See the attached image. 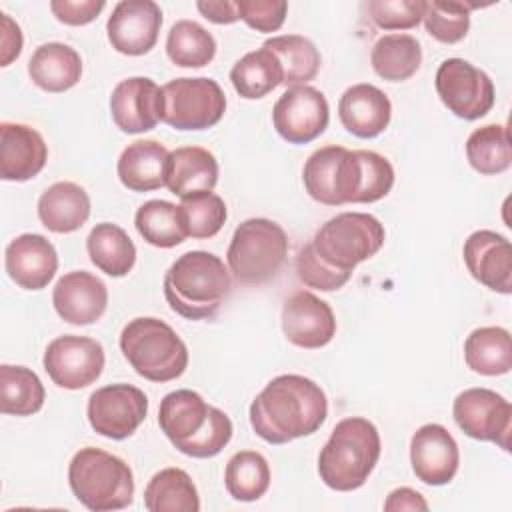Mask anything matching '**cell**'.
I'll return each instance as SVG.
<instances>
[{
  "label": "cell",
  "mask_w": 512,
  "mask_h": 512,
  "mask_svg": "<svg viewBox=\"0 0 512 512\" xmlns=\"http://www.w3.org/2000/svg\"><path fill=\"white\" fill-rule=\"evenodd\" d=\"M250 426L268 444H288L320 430L328 398L320 384L302 374L272 378L252 400Z\"/></svg>",
  "instance_id": "obj_1"
},
{
  "label": "cell",
  "mask_w": 512,
  "mask_h": 512,
  "mask_svg": "<svg viewBox=\"0 0 512 512\" xmlns=\"http://www.w3.org/2000/svg\"><path fill=\"white\" fill-rule=\"evenodd\" d=\"M158 426L172 446L190 458H212L232 440L230 416L198 392L182 388L160 400Z\"/></svg>",
  "instance_id": "obj_2"
},
{
  "label": "cell",
  "mask_w": 512,
  "mask_h": 512,
  "mask_svg": "<svg viewBox=\"0 0 512 512\" xmlns=\"http://www.w3.org/2000/svg\"><path fill=\"white\" fill-rule=\"evenodd\" d=\"M232 278L224 260L206 250L178 256L164 274V298L186 320L212 318L230 294Z\"/></svg>",
  "instance_id": "obj_3"
},
{
  "label": "cell",
  "mask_w": 512,
  "mask_h": 512,
  "mask_svg": "<svg viewBox=\"0 0 512 512\" xmlns=\"http://www.w3.org/2000/svg\"><path fill=\"white\" fill-rule=\"evenodd\" d=\"M380 452V432L368 418H342L318 454V476L336 492L358 490L376 468Z\"/></svg>",
  "instance_id": "obj_4"
},
{
  "label": "cell",
  "mask_w": 512,
  "mask_h": 512,
  "mask_svg": "<svg viewBox=\"0 0 512 512\" xmlns=\"http://www.w3.org/2000/svg\"><path fill=\"white\" fill-rule=\"evenodd\" d=\"M68 484L76 500L92 512L122 510L134 500L132 468L102 448H80L68 464Z\"/></svg>",
  "instance_id": "obj_5"
},
{
  "label": "cell",
  "mask_w": 512,
  "mask_h": 512,
  "mask_svg": "<svg viewBox=\"0 0 512 512\" xmlns=\"http://www.w3.org/2000/svg\"><path fill=\"white\" fill-rule=\"evenodd\" d=\"M120 350L134 372L150 382H170L188 368V348L160 318L138 316L120 332Z\"/></svg>",
  "instance_id": "obj_6"
},
{
  "label": "cell",
  "mask_w": 512,
  "mask_h": 512,
  "mask_svg": "<svg viewBox=\"0 0 512 512\" xmlns=\"http://www.w3.org/2000/svg\"><path fill=\"white\" fill-rule=\"evenodd\" d=\"M288 256L284 228L268 218H248L232 234L226 264L236 282L260 286L272 280Z\"/></svg>",
  "instance_id": "obj_7"
},
{
  "label": "cell",
  "mask_w": 512,
  "mask_h": 512,
  "mask_svg": "<svg viewBox=\"0 0 512 512\" xmlns=\"http://www.w3.org/2000/svg\"><path fill=\"white\" fill-rule=\"evenodd\" d=\"M386 240L384 224L368 212H342L326 220L310 240L314 252L344 272H354L360 262L380 252Z\"/></svg>",
  "instance_id": "obj_8"
},
{
  "label": "cell",
  "mask_w": 512,
  "mask_h": 512,
  "mask_svg": "<svg viewBox=\"0 0 512 512\" xmlns=\"http://www.w3.org/2000/svg\"><path fill=\"white\" fill-rule=\"evenodd\" d=\"M302 182L308 196L320 204H358L362 186L360 150L336 144L314 150L304 162Z\"/></svg>",
  "instance_id": "obj_9"
},
{
  "label": "cell",
  "mask_w": 512,
  "mask_h": 512,
  "mask_svg": "<svg viewBox=\"0 0 512 512\" xmlns=\"http://www.w3.org/2000/svg\"><path fill=\"white\" fill-rule=\"evenodd\" d=\"M160 122L174 130H206L226 112V96L212 78H174L162 86Z\"/></svg>",
  "instance_id": "obj_10"
},
{
  "label": "cell",
  "mask_w": 512,
  "mask_h": 512,
  "mask_svg": "<svg viewBox=\"0 0 512 512\" xmlns=\"http://www.w3.org/2000/svg\"><path fill=\"white\" fill-rule=\"evenodd\" d=\"M442 104L462 120L486 116L496 100L492 78L464 58H446L434 78Z\"/></svg>",
  "instance_id": "obj_11"
},
{
  "label": "cell",
  "mask_w": 512,
  "mask_h": 512,
  "mask_svg": "<svg viewBox=\"0 0 512 512\" xmlns=\"http://www.w3.org/2000/svg\"><path fill=\"white\" fill-rule=\"evenodd\" d=\"M452 416L466 436L510 450L512 404L502 394L490 388H468L456 396Z\"/></svg>",
  "instance_id": "obj_12"
},
{
  "label": "cell",
  "mask_w": 512,
  "mask_h": 512,
  "mask_svg": "<svg viewBox=\"0 0 512 512\" xmlns=\"http://www.w3.org/2000/svg\"><path fill=\"white\" fill-rule=\"evenodd\" d=\"M148 398L132 384H108L96 388L86 406V416L92 430L110 440L132 436L146 420Z\"/></svg>",
  "instance_id": "obj_13"
},
{
  "label": "cell",
  "mask_w": 512,
  "mask_h": 512,
  "mask_svg": "<svg viewBox=\"0 0 512 512\" xmlns=\"http://www.w3.org/2000/svg\"><path fill=\"white\" fill-rule=\"evenodd\" d=\"M104 348L88 336L64 334L54 338L44 350V370L50 380L64 390H80L94 384L104 370Z\"/></svg>",
  "instance_id": "obj_14"
},
{
  "label": "cell",
  "mask_w": 512,
  "mask_h": 512,
  "mask_svg": "<svg viewBox=\"0 0 512 512\" xmlns=\"http://www.w3.org/2000/svg\"><path fill=\"white\" fill-rule=\"evenodd\" d=\"M330 122L326 96L314 86L286 88L272 108V124L288 144H308L324 134Z\"/></svg>",
  "instance_id": "obj_15"
},
{
  "label": "cell",
  "mask_w": 512,
  "mask_h": 512,
  "mask_svg": "<svg viewBox=\"0 0 512 512\" xmlns=\"http://www.w3.org/2000/svg\"><path fill=\"white\" fill-rule=\"evenodd\" d=\"M162 10L152 0H122L112 8L106 34L112 48L124 56L148 54L160 34Z\"/></svg>",
  "instance_id": "obj_16"
},
{
  "label": "cell",
  "mask_w": 512,
  "mask_h": 512,
  "mask_svg": "<svg viewBox=\"0 0 512 512\" xmlns=\"http://www.w3.org/2000/svg\"><path fill=\"white\" fill-rule=\"evenodd\" d=\"M282 332L298 348L316 350L336 334V318L330 304L308 290H298L282 306Z\"/></svg>",
  "instance_id": "obj_17"
},
{
  "label": "cell",
  "mask_w": 512,
  "mask_h": 512,
  "mask_svg": "<svg viewBox=\"0 0 512 512\" xmlns=\"http://www.w3.org/2000/svg\"><path fill=\"white\" fill-rule=\"evenodd\" d=\"M410 464L414 476L428 486L448 484L460 466L454 436L442 424H424L410 438Z\"/></svg>",
  "instance_id": "obj_18"
},
{
  "label": "cell",
  "mask_w": 512,
  "mask_h": 512,
  "mask_svg": "<svg viewBox=\"0 0 512 512\" xmlns=\"http://www.w3.org/2000/svg\"><path fill=\"white\" fill-rule=\"evenodd\" d=\"M464 264L474 280L498 294L512 292V246L494 230H476L464 240Z\"/></svg>",
  "instance_id": "obj_19"
},
{
  "label": "cell",
  "mask_w": 512,
  "mask_h": 512,
  "mask_svg": "<svg viewBox=\"0 0 512 512\" xmlns=\"http://www.w3.org/2000/svg\"><path fill=\"white\" fill-rule=\"evenodd\" d=\"M52 304L64 322L88 326L98 322L106 312L108 288L98 276L86 270H72L56 280Z\"/></svg>",
  "instance_id": "obj_20"
},
{
  "label": "cell",
  "mask_w": 512,
  "mask_h": 512,
  "mask_svg": "<svg viewBox=\"0 0 512 512\" xmlns=\"http://www.w3.org/2000/svg\"><path fill=\"white\" fill-rule=\"evenodd\" d=\"M162 88L146 76L120 80L110 96V114L124 134H142L160 122Z\"/></svg>",
  "instance_id": "obj_21"
},
{
  "label": "cell",
  "mask_w": 512,
  "mask_h": 512,
  "mask_svg": "<svg viewBox=\"0 0 512 512\" xmlns=\"http://www.w3.org/2000/svg\"><path fill=\"white\" fill-rule=\"evenodd\" d=\"M4 266L16 286L42 290L56 276L58 252L42 234H20L6 246Z\"/></svg>",
  "instance_id": "obj_22"
},
{
  "label": "cell",
  "mask_w": 512,
  "mask_h": 512,
  "mask_svg": "<svg viewBox=\"0 0 512 512\" xmlns=\"http://www.w3.org/2000/svg\"><path fill=\"white\" fill-rule=\"evenodd\" d=\"M48 160V146L42 134L20 122L0 124V178L26 182L42 172Z\"/></svg>",
  "instance_id": "obj_23"
},
{
  "label": "cell",
  "mask_w": 512,
  "mask_h": 512,
  "mask_svg": "<svg viewBox=\"0 0 512 512\" xmlns=\"http://www.w3.org/2000/svg\"><path fill=\"white\" fill-rule=\"evenodd\" d=\"M338 118L356 138L380 136L392 118L390 98L374 84L360 82L344 90L338 100Z\"/></svg>",
  "instance_id": "obj_24"
},
{
  "label": "cell",
  "mask_w": 512,
  "mask_h": 512,
  "mask_svg": "<svg viewBox=\"0 0 512 512\" xmlns=\"http://www.w3.org/2000/svg\"><path fill=\"white\" fill-rule=\"evenodd\" d=\"M170 152L158 140L128 144L116 164L118 178L132 192H152L166 186Z\"/></svg>",
  "instance_id": "obj_25"
},
{
  "label": "cell",
  "mask_w": 512,
  "mask_h": 512,
  "mask_svg": "<svg viewBox=\"0 0 512 512\" xmlns=\"http://www.w3.org/2000/svg\"><path fill=\"white\" fill-rule=\"evenodd\" d=\"M38 218L54 234L76 232L90 218V196L76 182H54L38 198Z\"/></svg>",
  "instance_id": "obj_26"
},
{
  "label": "cell",
  "mask_w": 512,
  "mask_h": 512,
  "mask_svg": "<svg viewBox=\"0 0 512 512\" xmlns=\"http://www.w3.org/2000/svg\"><path fill=\"white\" fill-rule=\"evenodd\" d=\"M218 160L202 146H182L170 152L166 188L182 198L212 192L218 184Z\"/></svg>",
  "instance_id": "obj_27"
},
{
  "label": "cell",
  "mask_w": 512,
  "mask_h": 512,
  "mask_svg": "<svg viewBox=\"0 0 512 512\" xmlns=\"http://www.w3.org/2000/svg\"><path fill=\"white\" fill-rule=\"evenodd\" d=\"M28 76L44 92H66L80 82L82 58L64 42H46L32 52Z\"/></svg>",
  "instance_id": "obj_28"
},
{
  "label": "cell",
  "mask_w": 512,
  "mask_h": 512,
  "mask_svg": "<svg viewBox=\"0 0 512 512\" xmlns=\"http://www.w3.org/2000/svg\"><path fill=\"white\" fill-rule=\"evenodd\" d=\"M86 250L90 262L112 278L126 276L136 264V246L128 232L112 222L96 224L88 238Z\"/></svg>",
  "instance_id": "obj_29"
},
{
  "label": "cell",
  "mask_w": 512,
  "mask_h": 512,
  "mask_svg": "<svg viewBox=\"0 0 512 512\" xmlns=\"http://www.w3.org/2000/svg\"><path fill=\"white\" fill-rule=\"evenodd\" d=\"M466 366L482 376H502L512 368V340L502 326H482L464 340Z\"/></svg>",
  "instance_id": "obj_30"
},
{
  "label": "cell",
  "mask_w": 512,
  "mask_h": 512,
  "mask_svg": "<svg viewBox=\"0 0 512 512\" xmlns=\"http://www.w3.org/2000/svg\"><path fill=\"white\" fill-rule=\"evenodd\" d=\"M372 70L388 82H404L412 78L422 64L420 42L412 34H384L370 52Z\"/></svg>",
  "instance_id": "obj_31"
},
{
  "label": "cell",
  "mask_w": 512,
  "mask_h": 512,
  "mask_svg": "<svg viewBox=\"0 0 512 512\" xmlns=\"http://www.w3.org/2000/svg\"><path fill=\"white\" fill-rule=\"evenodd\" d=\"M282 66V84L286 88L306 86L316 78L322 58L312 40L300 34H280L268 38L264 44Z\"/></svg>",
  "instance_id": "obj_32"
},
{
  "label": "cell",
  "mask_w": 512,
  "mask_h": 512,
  "mask_svg": "<svg viewBox=\"0 0 512 512\" xmlns=\"http://www.w3.org/2000/svg\"><path fill=\"white\" fill-rule=\"evenodd\" d=\"M144 506L150 512H198V490L182 468L156 472L144 488Z\"/></svg>",
  "instance_id": "obj_33"
},
{
  "label": "cell",
  "mask_w": 512,
  "mask_h": 512,
  "mask_svg": "<svg viewBox=\"0 0 512 512\" xmlns=\"http://www.w3.org/2000/svg\"><path fill=\"white\" fill-rule=\"evenodd\" d=\"M138 234L156 248H174L188 238L186 222L180 206L168 200H148L134 216Z\"/></svg>",
  "instance_id": "obj_34"
},
{
  "label": "cell",
  "mask_w": 512,
  "mask_h": 512,
  "mask_svg": "<svg viewBox=\"0 0 512 512\" xmlns=\"http://www.w3.org/2000/svg\"><path fill=\"white\" fill-rule=\"evenodd\" d=\"M234 90L246 100H258L282 84V66L268 48L244 54L230 70Z\"/></svg>",
  "instance_id": "obj_35"
},
{
  "label": "cell",
  "mask_w": 512,
  "mask_h": 512,
  "mask_svg": "<svg viewBox=\"0 0 512 512\" xmlns=\"http://www.w3.org/2000/svg\"><path fill=\"white\" fill-rule=\"evenodd\" d=\"M46 390L36 372L26 366H0V412L32 416L44 406Z\"/></svg>",
  "instance_id": "obj_36"
},
{
  "label": "cell",
  "mask_w": 512,
  "mask_h": 512,
  "mask_svg": "<svg viewBox=\"0 0 512 512\" xmlns=\"http://www.w3.org/2000/svg\"><path fill=\"white\" fill-rule=\"evenodd\" d=\"M466 158L470 166L484 176H496L510 168L512 148L508 128L504 124H486L466 140Z\"/></svg>",
  "instance_id": "obj_37"
},
{
  "label": "cell",
  "mask_w": 512,
  "mask_h": 512,
  "mask_svg": "<svg viewBox=\"0 0 512 512\" xmlns=\"http://www.w3.org/2000/svg\"><path fill=\"white\" fill-rule=\"evenodd\" d=\"M224 486L238 502H254L270 488L268 460L256 450L236 452L224 470Z\"/></svg>",
  "instance_id": "obj_38"
},
{
  "label": "cell",
  "mask_w": 512,
  "mask_h": 512,
  "mask_svg": "<svg viewBox=\"0 0 512 512\" xmlns=\"http://www.w3.org/2000/svg\"><path fill=\"white\" fill-rule=\"evenodd\" d=\"M166 54L174 66L202 68L216 56V40L198 22L178 20L166 36Z\"/></svg>",
  "instance_id": "obj_39"
},
{
  "label": "cell",
  "mask_w": 512,
  "mask_h": 512,
  "mask_svg": "<svg viewBox=\"0 0 512 512\" xmlns=\"http://www.w3.org/2000/svg\"><path fill=\"white\" fill-rule=\"evenodd\" d=\"M478 6L480 4L458 2V0L426 2V10L422 16L424 28L434 40L442 44H456L466 38L470 28V10Z\"/></svg>",
  "instance_id": "obj_40"
},
{
  "label": "cell",
  "mask_w": 512,
  "mask_h": 512,
  "mask_svg": "<svg viewBox=\"0 0 512 512\" xmlns=\"http://www.w3.org/2000/svg\"><path fill=\"white\" fill-rule=\"evenodd\" d=\"M186 222L188 236L204 240L216 236L226 222V204L214 192H200L188 198H182L178 204Z\"/></svg>",
  "instance_id": "obj_41"
},
{
  "label": "cell",
  "mask_w": 512,
  "mask_h": 512,
  "mask_svg": "<svg viewBox=\"0 0 512 512\" xmlns=\"http://www.w3.org/2000/svg\"><path fill=\"white\" fill-rule=\"evenodd\" d=\"M296 274L304 286L320 292H334L352 278V272H344L334 266H328L314 252L310 242L304 244L296 256Z\"/></svg>",
  "instance_id": "obj_42"
},
{
  "label": "cell",
  "mask_w": 512,
  "mask_h": 512,
  "mask_svg": "<svg viewBox=\"0 0 512 512\" xmlns=\"http://www.w3.org/2000/svg\"><path fill=\"white\" fill-rule=\"evenodd\" d=\"M372 22L382 30L416 28L424 16V0H372L366 4Z\"/></svg>",
  "instance_id": "obj_43"
},
{
  "label": "cell",
  "mask_w": 512,
  "mask_h": 512,
  "mask_svg": "<svg viewBox=\"0 0 512 512\" xmlns=\"http://www.w3.org/2000/svg\"><path fill=\"white\" fill-rule=\"evenodd\" d=\"M240 20L256 32H276L282 28L288 12L284 0H236Z\"/></svg>",
  "instance_id": "obj_44"
},
{
  "label": "cell",
  "mask_w": 512,
  "mask_h": 512,
  "mask_svg": "<svg viewBox=\"0 0 512 512\" xmlns=\"http://www.w3.org/2000/svg\"><path fill=\"white\" fill-rule=\"evenodd\" d=\"M106 8L104 0H52L50 10L66 26H86Z\"/></svg>",
  "instance_id": "obj_45"
},
{
  "label": "cell",
  "mask_w": 512,
  "mask_h": 512,
  "mask_svg": "<svg viewBox=\"0 0 512 512\" xmlns=\"http://www.w3.org/2000/svg\"><path fill=\"white\" fill-rule=\"evenodd\" d=\"M2 22V32H0V66H8L12 60H16L22 52V30L20 26L8 16L0 14Z\"/></svg>",
  "instance_id": "obj_46"
},
{
  "label": "cell",
  "mask_w": 512,
  "mask_h": 512,
  "mask_svg": "<svg viewBox=\"0 0 512 512\" xmlns=\"http://www.w3.org/2000/svg\"><path fill=\"white\" fill-rule=\"evenodd\" d=\"M198 12L214 24H234L240 20L236 2L230 0H200L196 2Z\"/></svg>",
  "instance_id": "obj_47"
},
{
  "label": "cell",
  "mask_w": 512,
  "mask_h": 512,
  "mask_svg": "<svg viewBox=\"0 0 512 512\" xmlns=\"http://www.w3.org/2000/svg\"><path fill=\"white\" fill-rule=\"evenodd\" d=\"M384 510L386 512H402V510H428V502L424 500V496L408 486L396 488L388 494L386 502H384Z\"/></svg>",
  "instance_id": "obj_48"
}]
</instances>
